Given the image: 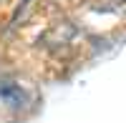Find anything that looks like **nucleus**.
<instances>
[{
  "label": "nucleus",
  "instance_id": "nucleus-1",
  "mask_svg": "<svg viewBox=\"0 0 126 123\" xmlns=\"http://www.w3.org/2000/svg\"><path fill=\"white\" fill-rule=\"evenodd\" d=\"M0 98L5 100V103H10V106H25L28 103V93L20 86H15V83H10V80H0Z\"/></svg>",
  "mask_w": 126,
  "mask_h": 123
}]
</instances>
